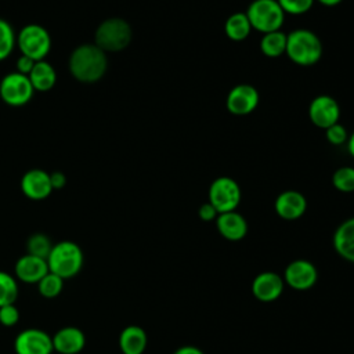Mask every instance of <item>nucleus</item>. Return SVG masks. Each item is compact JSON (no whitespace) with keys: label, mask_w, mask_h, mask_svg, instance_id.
Here are the masks:
<instances>
[{"label":"nucleus","mask_w":354,"mask_h":354,"mask_svg":"<svg viewBox=\"0 0 354 354\" xmlns=\"http://www.w3.org/2000/svg\"><path fill=\"white\" fill-rule=\"evenodd\" d=\"M318 3H321L322 6H326V7H335L337 4H340L343 0H317Z\"/></svg>","instance_id":"e433bc0d"},{"label":"nucleus","mask_w":354,"mask_h":354,"mask_svg":"<svg viewBox=\"0 0 354 354\" xmlns=\"http://www.w3.org/2000/svg\"><path fill=\"white\" fill-rule=\"evenodd\" d=\"M133 37L131 26L123 18H108L102 21L94 33V44L105 53H118L124 50Z\"/></svg>","instance_id":"20e7f679"},{"label":"nucleus","mask_w":354,"mask_h":354,"mask_svg":"<svg viewBox=\"0 0 354 354\" xmlns=\"http://www.w3.org/2000/svg\"><path fill=\"white\" fill-rule=\"evenodd\" d=\"M308 118L314 126L326 130L328 127L339 122V118H340L339 102L328 94L317 95L310 102Z\"/></svg>","instance_id":"9b49d317"},{"label":"nucleus","mask_w":354,"mask_h":354,"mask_svg":"<svg viewBox=\"0 0 354 354\" xmlns=\"http://www.w3.org/2000/svg\"><path fill=\"white\" fill-rule=\"evenodd\" d=\"M35 88L26 75L19 72L7 73L0 82V97L10 106H22L33 97Z\"/></svg>","instance_id":"6e6552de"},{"label":"nucleus","mask_w":354,"mask_h":354,"mask_svg":"<svg viewBox=\"0 0 354 354\" xmlns=\"http://www.w3.org/2000/svg\"><path fill=\"white\" fill-rule=\"evenodd\" d=\"M22 194L32 201H43L53 192L50 173L41 169H30L21 178Z\"/></svg>","instance_id":"4468645a"},{"label":"nucleus","mask_w":354,"mask_h":354,"mask_svg":"<svg viewBox=\"0 0 354 354\" xmlns=\"http://www.w3.org/2000/svg\"><path fill=\"white\" fill-rule=\"evenodd\" d=\"M106 68V53L94 43L77 46L69 57V72L82 83L98 82L105 75Z\"/></svg>","instance_id":"f257e3e1"},{"label":"nucleus","mask_w":354,"mask_h":354,"mask_svg":"<svg viewBox=\"0 0 354 354\" xmlns=\"http://www.w3.org/2000/svg\"><path fill=\"white\" fill-rule=\"evenodd\" d=\"M46 260L50 272L61 277L62 279H71L80 272L84 257L76 242L61 241L53 245Z\"/></svg>","instance_id":"7ed1b4c3"},{"label":"nucleus","mask_w":354,"mask_h":354,"mask_svg":"<svg viewBox=\"0 0 354 354\" xmlns=\"http://www.w3.org/2000/svg\"><path fill=\"white\" fill-rule=\"evenodd\" d=\"M14 272L17 279L25 283H37L48 272L47 260L26 253L17 260Z\"/></svg>","instance_id":"dca6fc26"},{"label":"nucleus","mask_w":354,"mask_h":354,"mask_svg":"<svg viewBox=\"0 0 354 354\" xmlns=\"http://www.w3.org/2000/svg\"><path fill=\"white\" fill-rule=\"evenodd\" d=\"M35 65V61L30 59L29 57H25V55H21L18 59H17V72L22 73V75H29V72L32 71Z\"/></svg>","instance_id":"473e14b6"},{"label":"nucleus","mask_w":354,"mask_h":354,"mask_svg":"<svg viewBox=\"0 0 354 354\" xmlns=\"http://www.w3.org/2000/svg\"><path fill=\"white\" fill-rule=\"evenodd\" d=\"M32 86L37 91H48L57 82V72L54 66L47 61H36L32 71L28 75Z\"/></svg>","instance_id":"412c9836"},{"label":"nucleus","mask_w":354,"mask_h":354,"mask_svg":"<svg viewBox=\"0 0 354 354\" xmlns=\"http://www.w3.org/2000/svg\"><path fill=\"white\" fill-rule=\"evenodd\" d=\"M224 32L232 41H243L252 32L250 22L246 12L231 14L224 25Z\"/></svg>","instance_id":"4be33fe9"},{"label":"nucleus","mask_w":354,"mask_h":354,"mask_svg":"<svg viewBox=\"0 0 354 354\" xmlns=\"http://www.w3.org/2000/svg\"><path fill=\"white\" fill-rule=\"evenodd\" d=\"M50 181L53 189H61L66 185V176L62 171H53L50 173Z\"/></svg>","instance_id":"72a5a7b5"},{"label":"nucleus","mask_w":354,"mask_h":354,"mask_svg":"<svg viewBox=\"0 0 354 354\" xmlns=\"http://www.w3.org/2000/svg\"><path fill=\"white\" fill-rule=\"evenodd\" d=\"M17 46L22 55L30 59L43 61L51 48V37L47 29L37 24L24 26L17 36Z\"/></svg>","instance_id":"423d86ee"},{"label":"nucleus","mask_w":354,"mask_h":354,"mask_svg":"<svg viewBox=\"0 0 354 354\" xmlns=\"http://www.w3.org/2000/svg\"><path fill=\"white\" fill-rule=\"evenodd\" d=\"M19 310L18 307L14 304H6V306H1L0 307V324L3 326H7V328H11L14 325L18 324L19 321Z\"/></svg>","instance_id":"7c9ffc66"},{"label":"nucleus","mask_w":354,"mask_h":354,"mask_svg":"<svg viewBox=\"0 0 354 354\" xmlns=\"http://www.w3.org/2000/svg\"><path fill=\"white\" fill-rule=\"evenodd\" d=\"M285 54L300 66L315 65L322 57V43L310 29H295L286 35Z\"/></svg>","instance_id":"f03ea898"},{"label":"nucleus","mask_w":354,"mask_h":354,"mask_svg":"<svg viewBox=\"0 0 354 354\" xmlns=\"http://www.w3.org/2000/svg\"><path fill=\"white\" fill-rule=\"evenodd\" d=\"M64 281L65 279H62L61 277L48 271L37 282V290L44 299H55L64 289Z\"/></svg>","instance_id":"393cba45"},{"label":"nucleus","mask_w":354,"mask_h":354,"mask_svg":"<svg viewBox=\"0 0 354 354\" xmlns=\"http://www.w3.org/2000/svg\"><path fill=\"white\" fill-rule=\"evenodd\" d=\"M332 184L340 192H353L354 191V167L343 166L336 169L332 176Z\"/></svg>","instance_id":"cd10ccee"},{"label":"nucleus","mask_w":354,"mask_h":354,"mask_svg":"<svg viewBox=\"0 0 354 354\" xmlns=\"http://www.w3.org/2000/svg\"><path fill=\"white\" fill-rule=\"evenodd\" d=\"M241 187L231 177H217L209 187V203L213 205L218 214L235 210L241 203Z\"/></svg>","instance_id":"0eeeda50"},{"label":"nucleus","mask_w":354,"mask_h":354,"mask_svg":"<svg viewBox=\"0 0 354 354\" xmlns=\"http://www.w3.org/2000/svg\"><path fill=\"white\" fill-rule=\"evenodd\" d=\"M277 1L285 14L300 15V14H306L314 6L315 0H277Z\"/></svg>","instance_id":"c85d7f7f"},{"label":"nucleus","mask_w":354,"mask_h":354,"mask_svg":"<svg viewBox=\"0 0 354 354\" xmlns=\"http://www.w3.org/2000/svg\"><path fill=\"white\" fill-rule=\"evenodd\" d=\"M260 101V94L252 84H236L227 94L225 106L230 113L236 116H245L252 113Z\"/></svg>","instance_id":"9d476101"},{"label":"nucleus","mask_w":354,"mask_h":354,"mask_svg":"<svg viewBox=\"0 0 354 354\" xmlns=\"http://www.w3.org/2000/svg\"><path fill=\"white\" fill-rule=\"evenodd\" d=\"M18 292L17 279L11 274L0 271V307L14 304L18 299Z\"/></svg>","instance_id":"a878e982"},{"label":"nucleus","mask_w":354,"mask_h":354,"mask_svg":"<svg viewBox=\"0 0 354 354\" xmlns=\"http://www.w3.org/2000/svg\"><path fill=\"white\" fill-rule=\"evenodd\" d=\"M285 288L283 278L272 271H264L254 277L252 282V293L253 296L264 303L274 301L279 299Z\"/></svg>","instance_id":"ddd939ff"},{"label":"nucleus","mask_w":354,"mask_h":354,"mask_svg":"<svg viewBox=\"0 0 354 354\" xmlns=\"http://www.w3.org/2000/svg\"><path fill=\"white\" fill-rule=\"evenodd\" d=\"M173 354H205V353L195 346H183L177 348Z\"/></svg>","instance_id":"f704fd0d"},{"label":"nucleus","mask_w":354,"mask_h":354,"mask_svg":"<svg viewBox=\"0 0 354 354\" xmlns=\"http://www.w3.org/2000/svg\"><path fill=\"white\" fill-rule=\"evenodd\" d=\"M347 149H348V153L354 158V131L347 138Z\"/></svg>","instance_id":"c9c22d12"},{"label":"nucleus","mask_w":354,"mask_h":354,"mask_svg":"<svg viewBox=\"0 0 354 354\" xmlns=\"http://www.w3.org/2000/svg\"><path fill=\"white\" fill-rule=\"evenodd\" d=\"M53 337L54 351L58 354H79L86 344V336L76 326H64Z\"/></svg>","instance_id":"f3484780"},{"label":"nucleus","mask_w":354,"mask_h":354,"mask_svg":"<svg viewBox=\"0 0 354 354\" xmlns=\"http://www.w3.org/2000/svg\"><path fill=\"white\" fill-rule=\"evenodd\" d=\"M260 50L266 57H281L282 54H285L286 50V33H283L282 30L264 33L260 40Z\"/></svg>","instance_id":"5701e85b"},{"label":"nucleus","mask_w":354,"mask_h":354,"mask_svg":"<svg viewBox=\"0 0 354 354\" xmlns=\"http://www.w3.org/2000/svg\"><path fill=\"white\" fill-rule=\"evenodd\" d=\"M198 216H199V218H201L202 221H213V220L217 218L218 213H217V210L213 207L212 203L206 202V203H202V205H201V207H199V210H198Z\"/></svg>","instance_id":"2f4dec72"},{"label":"nucleus","mask_w":354,"mask_h":354,"mask_svg":"<svg viewBox=\"0 0 354 354\" xmlns=\"http://www.w3.org/2000/svg\"><path fill=\"white\" fill-rule=\"evenodd\" d=\"M252 29L264 33L281 30L285 12L277 0H253L246 10Z\"/></svg>","instance_id":"39448f33"},{"label":"nucleus","mask_w":354,"mask_h":354,"mask_svg":"<svg viewBox=\"0 0 354 354\" xmlns=\"http://www.w3.org/2000/svg\"><path fill=\"white\" fill-rule=\"evenodd\" d=\"M17 44V36L12 26L0 18V61L6 59L14 50Z\"/></svg>","instance_id":"bb28decb"},{"label":"nucleus","mask_w":354,"mask_h":354,"mask_svg":"<svg viewBox=\"0 0 354 354\" xmlns=\"http://www.w3.org/2000/svg\"><path fill=\"white\" fill-rule=\"evenodd\" d=\"M325 137H326L328 142H330L332 145H342V144L347 142L348 133H347L346 127L337 122L325 130Z\"/></svg>","instance_id":"c756f323"},{"label":"nucleus","mask_w":354,"mask_h":354,"mask_svg":"<svg viewBox=\"0 0 354 354\" xmlns=\"http://www.w3.org/2000/svg\"><path fill=\"white\" fill-rule=\"evenodd\" d=\"M147 343V333L138 325H129L119 335V347L123 354H142Z\"/></svg>","instance_id":"aec40b11"},{"label":"nucleus","mask_w":354,"mask_h":354,"mask_svg":"<svg viewBox=\"0 0 354 354\" xmlns=\"http://www.w3.org/2000/svg\"><path fill=\"white\" fill-rule=\"evenodd\" d=\"M15 354H53V337L43 329L28 328L14 340Z\"/></svg>","instance_id":"1a4fd4ad"},{"label":"nucleus","mask_w":354,"mask_h":354,"mask_svg":"<svg viewBox=\"0 0 354 354\" xmlns=\"http://www.w3.org/2000/svg\"><path fill=\"white\" fill-rule=\"evenodd\" d=\"M277 214L283 220H297L307 210L306 196L295 189H288L281 192L274 203Z\"/></svg>","instance_id":"2eb2a0df"},{"label":"nucleus","mask_w":354,"mask_h":354,"mask_svg":"<svg viewBox=\"0 0 354 354\" xmlns=\"http://www.w3.org/2000/svg\"><path fill=\"white\" fill-rule=\"evenodd\" d=\"M336 253L347 261L354 263V216L344 220L333 234Z\"/></svg>","instance_id":"6ab92c4d"},{"label":"nucleus","mask_w":354,"mask_h":354,"mask_svg":"<svg viewBox=\"0 0 354 354\" xmlns=\"http://www.w3.org/2000/svg\"><path fill=\"white\" fill-rule=\"evenodd\" d=\"M283 282L296 290H307L311 289L317 279L318 271L315 266L308 260H293L290 261L283 272Z\"/></svg>","instance_id":"f8f14e48"},{"label":"nucleus","mask_w":354,"mask_h":354,"mask_svg":"<svg viewBox=\"0 0 354 354\" xmlns=\"http://www.w3.org/2000/svg\"><path fill=\"white\" fill-rule=\"evenodd\" d=\"M216 227L220 235L228 241H241L248 234L245 217L235 210L220 213L216 218Z\"/></svg>","instance_id":"a211bd4d"},{"label":"nucleus","mask_w":354,"mask_h":354,"mask_svg":"<svg viewBox=\"0 0 354 354\" xmlns=\"http://www.w3.org/2000/svg\"><path fill=\"white\" fill-rule=\"evenodd\" d=\"M51 249H53V242L50 241V238L46 234H41V232L32 234L26 241L28 254L47 259Z\"/></svg>","instance_id":"b1692460"}]
</instances>
